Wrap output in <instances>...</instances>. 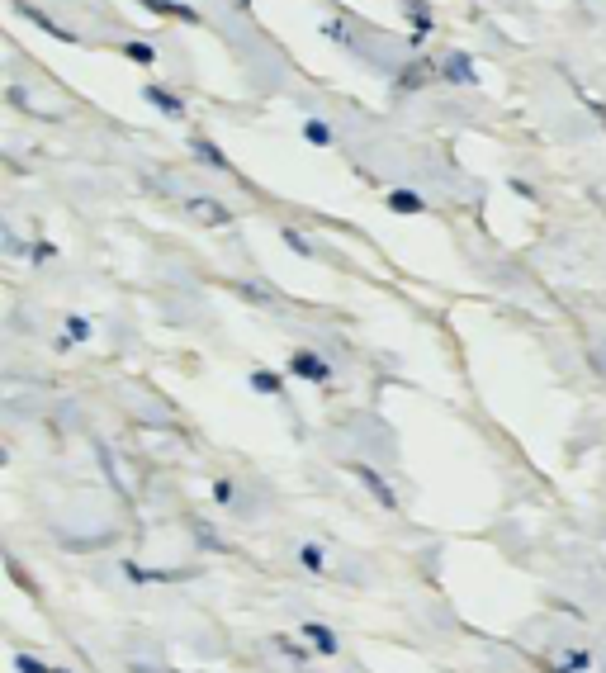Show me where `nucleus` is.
I'll use <instances>...</instances> for the list:
<instances>
[{
    "label": "nucleus",
    "instance_id": "obj_12",
    "mask_svg": "<svg viewBox=\"0 0 606 673\" xmlns=\"http://www.w3.org/2000/svg\"><path fill=\"white\" fill-rule=\"evenodd\" d=\"M408 15H412V24H417V38L431 29V15H427V5H417V0H408Z\"/></svg>",
    "mask_w": 606,
    "mask_h": 673
},
{
    "label": "nucleus",
    "instance_id": "obj_18",
    "mask_svg": "<svg viewBox=\"0 0 606 673\" xmlns=\"http://www.w3.org/2000/svg\"><path fill=\"white\" fill-rule=\"evenodd\" d=\"M86 332H90V323H86V318H67V337H76V342H81Z\"/></svg>",
    "mask_w": 606,
    "mask_h": 673
},
{
    "label": "nucleus",
    "instance_id": "obj_16",
    "mask_svg": "<svg viewBox=\"0 0 606 673\" xmlns=\"http://www.w3.org/2000/svg\"><path fill=\"white\" fill-rule=\"evenodd\" d=\"M285 242H289V247H294L299 256H313V247H308V242H303V237L294 233V228H285Z\"/></svg>",
    "mask_w": 606,
    "mask_h": 673
},
{
    "label": "nucleus",
    "instance_id": "obj_21",
    "mask_svg": "<svg viewBox=\"0 0 606 673\" xmlns=\"http://www.w3.org/2000/svg\"><path fill=\"white\" fill-rule=\"evenodd\" d=\"M128 673H171V669H147V664H133Z\"/></svg>",
    "mask_w": 606,
    "mask_h": 673
},
{
    "label": "nucleus",
    "instance_id": "obj_13",
    "mask_svg": "<svg viewBox=\"0 0 606 673\" xmlns=\"http://www.w3.org/2000/svg\"><path fill=\"white\" fill-rule=\"evenodd\" d=\"M303 133H308V143H318V147H327V143H332V133H327V124H318V119H308V124H303Z\"/></svg>",
    "mask_w": 606,
    "mask_h": 673
},
{
    "label": "nucleus",
    "instance_id": "obj_4",
    "mask_svg": "<svg viewBox=\"0 0 606 673\" xmlns=\"http://www.w3.org/2000/svg\"><path fill=\"white\" fill-rule=\"evenodd\" d=\"M143 95L152 100V105H157L161 114H171V119H176V114H185V110H180V100H176V95H171V91H161V86H147Z\"/></svg>",
    "mask_w": 606,
    "mask_h": 673
},
{
    "label": "nucleus",
    "instance_id": "obj_6",
    "mask_svg": "<svg viewBox=\"0 0 606 673\" xmlns=\"http://www.w3.org/2000/svg\"><path fill=\"white\" fill-rule=\"evenodd\" d=\"M389 204L398 214H422V195H412V190H393Z\"/></svg>",
    "mask_w": 606,
    "mask_h": 673
},
{
    "label": "nucleus",
    "instance_id": "obj_17",
    "mask_svg": "<svg viewBox=\"0 0 606 673\" xmlns=\"http://www.w3.org/2000/svg\"><path fill=\"white\" fill-rule=\"evenodd\" d=\"M128 57H133V62H152V48H147V43H128Z\"/></svg>",
    "mask_w": 606,
    "mask_h": 673
},
{
    "label": "nucleus",
    "instance_id": "obj_20",
    "mask_svg": "<svg viewBox=\"0 0 606 673\" xmlns=\"http://www.w3.org/2000/svg\"><path fill=\"white\" fill-rule=\"evenodd\" d=\"M564 669H588V655H583V650H569V655H564Z\"/></svg>",
    "mask_w": 606,
    "mask_h": 673
},
{
    "label": "nucleus",
    "instance_id": "obj_9",
    "mask_svg": "<svg viewBox=\"0 0 606 673\" xmlns=\"http://www.w3.org/2000/svg\"><path fill=\"white\" fill-rule=\"evenodd\" d=\"M360 479H365V484H370V493H375V498H379V503H384V508H393V493H389V484H384V479H379V474L360 470Z\"/></svg>",
    "mask_w": 606,
    "mask_h": 673
},
{
    "label": "nucleus",
    "instance_id": "obj_19",
    "mask_svg": "<svg viewBox=\"0 0 606 673\" xmlns=\"http://www.w3.org/2000/svg\"><path fill=\"white\" fill-rule=\"evenodd\" d=\"M214 498H218V503H232V498H237V489H232L228 479H218V484H214Z\"/></svg>",
    "mask_w": 606,
    "mask_h": 673
},
{
    "label": "nucleus",
    "instance_id": "obj_8",
    "mask_svg": "<svg viewBox=\"0 0 606 673\" xmlns=\"http://www.w3.org/2000/svg\"><path fill=\"white\" fill-rule=\"evenodd\" d=\"M143 5H152V10H166V15H176V19H190V24H199V15L190 10V5H171V0H143Z\"/></svg>",
    "mask_w": 606,
    "mask_h": 673
},
{
    "label": "nucleus",
    "instance_id": "obj_10",
    "mask_svg": "<svg viewBox=\"0 0 606 673\" xmlns=\"http://www.w3.org/2000/svg\"><path fill=\"white\" fill-rule=\"evenodd\" d=\"M195 152H199V157H204L209 166H218V171H232V166H228V157H223V152H218L214 143H204V138H199V143H195Z\"/></svg>",
    "mask_w": 606,
    "mask_h": 673
},
{
    "label": "nucleus",
    "instance_id": "obj_22",
    "mask_svg": "<svg viewBox=\"0 0 606 673\" xmlns=\"http://www.w3.org/2000/svg\"><path fill=\"white\" fill-rule=\"evenodd\" d=\"M57 673H62V669H57Z\"/></svg>",
    "mask_w": 606,
    "mask_h": 673
},
{
    "label": "nucleus",
    "instance_id": "obj_3",
    "mask_svg": "<svg viewBox=\"0 0 606 673\" xmlns=\"http://www.w3.org/2000/svg\"><path fill=\"white\" fill-rule=\"evenodd\" d=\"M303 640H313V650H322V655H337L341 640L332 626H322V621H303Z\"/></svg>",
    "mask_w": 606,
    "mask_h": 673
},
{
    "label": "nucleus",
    "instance_id": "obj_2",
    "mask_svg": "<svg viewBox=\"0 0 606 673\" xmlns=\"http://www.w3.org/2000/svg\"><path fill=\"white\" fill-rule=\"evenodd\" d=\"M185 209H190V219L209 223V228H228V223H232V214H228V209H223L218 200H190Z\"/></svg>",
    "mask_w": 606,
    "mask_h": 673
},
{
    "label": "nucleus",
    "instance_id": "obj_14",
    "mask_svg": "<svg viewBox=\"0 0 606 673\" xmlns=\"http://www.w3.org/2000/svg\"><path fill=\"white\" fill-rule=\"evenodd\" d=\"M275 650H285V655H294V659H308V645H294L289 636H275Z\"/></svg>",
    "mask_w": 606,
    "mask_h": 673
},
{
    "label": "nucleus",
    "instance_id": "obj_15",
    "mask_svg": "<svg viewBox=\"0 0 606 673\" xmlns=\"http://www.w3.org/2000/svg\"><path fill=\"white\" fill-rule=\"evenodd\" d=\"M15 669H19V673H57V669H48V664H34L29 655H19V659H15Z\"/></svg>",
    "mask_w": 606,
    "mask_h": 673
},
{
    "label": "nucleus",
    "instance_id": "obj_11",
    "mask_svg": "<svg viewBox=\"0 0 606 673\" xmlns=\"http://www.w3.org/2000/svg\"><path fill=\"white\" fill-rule=\"evenodd\" d=\"M299 564L308 569V574H327V564H322V550L318 546H303L299 550Z\"/></svg>",
    "mask_w": 606,
    "mask_h": 673
},
{
    "label": "nucleus",
    "instance_id": "obj_5",
    "mask_svg": "<svg viewBox=\"0 0 606 673\" xmlns=\"http://www.w3.org/2000/svg\"><path fill=\"white\" fill-rule=\"evenodd\" d=\"M446 76H450V81H464V86H469V81H474V72H469V57H464V53H450V57H446Z\"/></svg>",
    "mask_w": 606,
    "mask_h": 673
},
{
    "label": "nucleus",
    "instance_id": "obj_1",
    "mask_svg": "<svg viewBox=\"0 0 606 673\" xmlns=\"http://www.w3.org/2000/svg\"><path fill=\"white\" fill-rule=\"evenodd\" d=\"M289 370H294V375H303V380H313V384H327V380H332V365L322 361V356H313V351H294Z\"/></svg>",
    "mask_w": 606,
    "mask_h": 673
},
{
    "label": "nucleus",
    "instance_id": "obj_7",
    "mask_svg": "<svg viewBox=\"0 0 606 673\" xmlns=\"http://www.w3.org/2000/svg\"><path fill=\"white\" fill-rule=\"evenodd\" d=\"M251 389L256 394H280V375L275 370H251Z\"/></svg>",
    "mask_w": 606,
    "mask_h": 673
}]
</instances>
